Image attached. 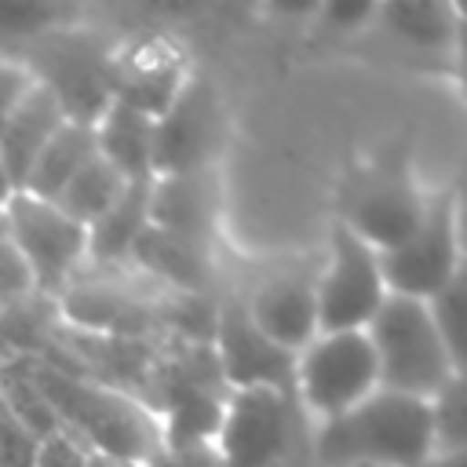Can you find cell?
<instances>
[{
	"mask_svg": "<svg viewBox=\"0 0 467 467\" xmlns=\"http://www.w3.org/2000/svg\"><path fill=\"white\" fill-rule=\"evenodd\" d=\"M91 131H95L99 157L109 168H117L124 182L153 179V117L150 113H139L124 102H109Z\"/></svg>",
	"mask_w": 467,
	"mask_h": 467,
	"instance_id": "18",
	"label": "cell"
},
{
	"mask_svg": "<svg viewBox=\"0 0 467 467\" xmlns=\"http://www.w3.org/2000/svg\"><path fill=\"white\" fill-rule=\"evenodd\" d=\"M33 274L26 266V259L18 255V248L0 237V306H15V303H26L33 296Z\"/></svg>",
	"mask_w": 467,
	"mask_h": 467,
	"instance_id": "26",
	"label": "cell"
},
{
	"mask_svg": "<svg viewBox=\"0 0 467 467\" xmlns=\"http://www.w3.org/2000/svg\"><path fill=\"white\" fill-rule=\"evenodd\" d=\"M88 452L91 449L84 441H77L69 431H55V434L40 438L33 467H88Z\"/></svg>",
	"mask_w": 467,
	"mask_h": 467,
	"instance_id": "27",
	"label": "cell"
},
{
	"mask_svg": "<svg viewBox=\"0 0 467 467\" xmlns=\"http://www.w3.org/2000/svg\"><path fill=\"white\" fill-rule=\"evenodd\" d=\"M99 150H95V131L91 128H84V124H62L55 135H51V142L44 146V153L36 157V164H33V171H29V179H26V186H22V193H29V197H36V201H55L58 193H62V186L95 157Z\"/></svg>",
	"mask_w": 467,
	"mask_h": 467,
	"instance_id": "20",
	"label": "cell"
},
{
	"mask_svg": "<svg viewBox=\"0 0 467 467\" xmlns=\"http://www.w3.org/2000/svg\"><path fill=\"white\" fill-rule=\"evenodd\" d=\"M128 182L117 175V168H109L99 153L62 186V193L51 201L62 215H69L73 223H80L84 230L95 223V219H102L106 215V208L120 197V190H124Z\"/></svg>",
	"mask_w": 467,
	"mask_h": 467,
	"instance_id": "21",
	"label": "cell"
},
{
	"mask_svg": "<svg viewBox=\"0 0 467 467\" xmlns=\"http://www.w3.org/2000/svg\"><path fill=\"white\" fill-rule=\"evenodd\" d=\"M212 350L219 358L223 379L230 390H274L285 398L292 409H299V387H296V354L266 339L248 310L244 299H226L215 306V332H212Z\"/></svg>",
	"mask_w": 467,
	"mask_h": 467,
	"instance_id": "12",
	"label": "cell"
},
{
	"mask_svg": "<svg viewBox=\"0 0 467 467\" xmlns=\"http://www.w3.org/2000/svg\"><path fill=\"white\" fill-rule=\"evenodd\" d=\"M66 124L58 102L44 91V88H29V95L0 120V161L15 182V193H22L36 157L44 153V146L51 142V135Z\"/></svg>",
	"mask_w": 467,
	"mask_h": 467,
	"instance_id": "16",
	"label": "cell"
},
{
	"mask_svg": "<svg viewBox=\"0 0 467 467\" xmlns=\"http://www.w3.org/2000/svg\"><path fill=\"white\" fill-rule=\"evenodd\" d=\"M372 15H376L372 4H332V7H325V22L332 29H354L358 22H365Z\"/></svg>",
	"mask_w": 467,
	"mask_h": 467,
	"instance_id": "30",
	"label": "cell"
},
{
	"mask_svg": "<svg viewBox=\"0 0 467 467\" xmlns=\"http://www.w3.org/2000/svg\"><path fill=\"white\" fill-rule=\"evenodd\" d=\"M296 427V409L274 390H230L212 449L223 467H270L292 445Z\"/></svg>",
	"mask_w": 467,
	"mask_h": 467,
	"instance_id": "13",
	"label": "cell"
},
{
	"mask_svg": "<svg viewBox=\"0 0 467 467\" xmlns=\"http://www.w3.org/2000/svg\"><path fill=\"white\" fill-rule=\"evenodd\" d=\"M365 336L376 350L379 390L431 401L449 379L463 376V365H456V358L445 350L427 303L387 296L376 317L365 325Z\"/></svg>",
	"mask_w": 467,
	"mask_h": 467,
	"instance_id": "5",
	"label": "cell"
},
{
	"mask_svg": "<svg viewBox=\"0 0 467 467\" xmlns=\"http://www.w3.org/2000/svg\"><path fill=\"white\" fill-rule=\"evenodd\" d=\"M11 197H15V182H11V175H7V168H4V161H0V208H4Z\"/></svg>",
	"mask_w": 467,
	"mask_h": 467,
	"instance_id": "32",
	"label": "cell"
},
{
	"mask_svg": "<svg viewBox=\"0 0 467 467\" xmlns=\"http://www.w3.org/2000/svg\"><path fill=\"white\" fill-rule=\"evenodd\" d=\"M336 212H339L336 223L376 252L401 244L420 226L427 212V197L412 182L409 135L387 142L365 164L347 168L336 190Z\"/></svg>",
	"mask_w": 467,
	"mask_h": 467,
	"instance_id": "2",
	"label": "cell"
},
{
	"mask_svg": "<svg viewBox=\"0 0 467 467\" xmlns=\"http://www.w3.org/2000/svg\"><path fill=\"white\" fill-rule=\"evenodd\" d=\"M372 18H379L390 36L420 47H445L456 36V11L445 4H383Z\"/></svg>",
	"mask_w": 467,
	"mask_h": 467,
	"instance_id": "22",
	"label": "cell"
},
{
	"mask_svg": "<svg viewBox=\"0 0 467 467\" xmlns=\"http://www.w3.org/2000/svg\"><path fill=\"white\" fill-rule=\"evenodd\" d=\"M226 139L219 91L208 77L179 80L168 106L153 117V179L208 171Z\"/></svg>",
	"mask_w": 467,
	"mask_h": 467,
	"instance_id": "9",
	"label": "cell"
},
{
	"mask_svg": "<svg viewBox=\"0 0 467 467\" xmlns=\"http://www.w3.org/2000/svg\"><path fill=\"white\" fill-rule=\"evenodd\" d=\"M379 274L387 285V296L427 303L441 288H449L463 266H460V226H456V193L445 190L427 201V212L420 226L394 248L376 252Z\"/></svg>",
	"mask_w": 467,
	"mask_h": 467,
	"instance_id": "6",
	"label": "cell"
},
{
	"mask_svg": "<svg viewBox=\"0 0 467 467\" xmlns=\"http://www.w3.org/2000/svg\"><path fill=\"white\" fill-rule=\"evenodd\" d=\"M4 237L26 259L36 292H66L69 277L88 259V230L29 193H15L4 204Z\"/></svg>",
	"mask_w": 467,
	"mask_h": 467,
	"instance_id": "10",
	"label": "cell"
},
{
	"mask_svg": "<svg viewBox=\"0 0 467 467\" xmlns=\"http://www.w3.org/2000/svg\"><path fill=\"white\" fill-rule=\"evenodd\" d=\"M299 405L332 420L379 387L376 350L365 332H317L296 354Z\"/></svg>",
	"mask_w": 467,
	"mask_h": 467,
	"instance_id": "8",
	"label": "cell"
},
{
	"mask_svg": "<svg viewBox=\"0 0 467 467\" xmlns=\"http://www.w3.org/2000/svg\"><path fill=\"white\" fill-rule=\"evenodd\" d=\"M230 387L223 379L219 358L212 343H190L171 358V365L157 376V401L168 412V427L161 434V449H190L208 445L223 423Z\"/></svg>",
	"mask_w": 467,
	"mask_h": 467,
	"instance_id": "7",
	"label": "cell"
},
{
	"mask_svg": "<svg viewBox=\"0 0 467 467\" xmlns=\"http://www.w3.org/2000/svg\"><path fill=\"white\" fill-rule=\"evenodd\" d=\"M317 452L328 463L423 467L434 452L431 409L420 398L376 387L365 401L321 423Z\"/></svg>",
	"mask_w": 467,
	"mask_h": 467,
	"instance_id": "1",
	"label": "cell"
},
{
	"mask_svg": "<svg viewBox=\"0 0 467 467\" xmlns=\"http://www.w3.org/2000/svg\"><path fill=\"white\" fill-rule=\"evenodd\" d=\"M29 379L44 394V401L55 409L62 427L77 441H91V452L146 467L161 452V434L153 431L146 409L131 405L117 390L80 383L55 365H26Z\"/></svg>",
	"mask_w": 467,
	"mask_h": 467,
	"instance_id": "4",
	"label": "cell"
},
{
	"mask_svg": "<svg viewBox=\"0 0 467 467\" xmlns=\"http://www.w3.org/2000/svg\"><path fill=\"white\" fill-rule=\"evenodd\" d=\"M0 237H4V208H0Z\"/></svg>",
	"mask_w": 467,
	"mask_h": 467,
	"instance_id": "33",
	"label": "cell"
},
{
	"mask_svg": "<svg viewBox=\"0 0 467 467\" xmlns=\"http://www.w3.org/2000/svg\"><path fill=\"white\" fill-rule=\"evenodd\" d=\"M146 467H223L212 445H190V449H161Z\"/></svg>",
	"mask_w": 467,
	"mask_h": 467,
	"instance_id": "29",
	"label": "cell"
},
{
	"mask_svg": "<svg viewBox=\"0 0 467 467\" xmlns=\"http://www.w3.org/2000/svg\"><path fill=\"white\" fill-rule=\"evenodd\" d=\"M317 332H365L387 299L379 255L347 226H332V252L317 274Z\"/></svg>",
	"mask_w": 467,
	"mask_h": 467,
	"instance_id": "11",
	"label": "cell"
},
{
	"mask_svg": "<svg viewBox=\"0 0 467 467\" xmlns=\"http://www.w3.org/2000/svg\"><path fill=\"white\" fill-rule=\"evenodd\" d=\"M423 467H467V449L463 452H431Z\"/></svg>",
	"mask_w": 467,
	"mask_h": 467,
	"instance_id": "31",
	"label": "cell"
},
{
	"mask_svg": "<svg viewBox=\"0 0 467 467\" xmlns=\"http://www.w3.org/2000/svg\"><path fill=\"white\" fill-rule=\"evenodd\" d=\"M314 285H317L314 270L277 274V277L263 281L244 299V310L266 339L299 354L317 336V292H314Z\"/></svg>",
	"mask_w": 467,
	"mask_h": 467,
	"instance_id": "14",
	"label": "cell"
},
{
	"mask_svg": "<svg viewBox=\"0 0 467 467\" xmlns=\"http://www.w3.org/2000/svg\"><path fill=\"white\" fill-rule=\"evenodd\" d=\"M18 66L33 77L36 88H44L62 117L69 124L95 128V120L113 102L109 80H113V44L99 29L84 26H55L29 44L15 51Z\"/></svg>",
	"mask_w": 467,
	"mask_h": 467,
	"instance_id": "3",
	"label": "cell"
},
{
	"mask_svg": "<svg viewBox=\"0 0 467 467\" xmlns=\"http://www.w3.org/2000/svg\"><path fill=\"white\" fill-rule=\"evenodd\" d=\"M139 263L146 274H153L161 285H168L179 296H204L215 285V270H212V252L197 248L190 241H179L157 226H146L142 237L131 248V259Z\"/></svg>",
	"mask_w": 467,
	"mask_h": 467,
	"instance_id": "17",
	"label": "cell"
},
{
	"mask_svg": "<svg viewBox=\"0 0 467 467\" xmlns=\"http://www.w3.org/2000/svg\"><path fill=\"white\" fill-rule=\"evenodd\" d=\"M431 434L434 452H463L467 449V398H463V376L449 379L431 401Z\"/></svg>",
	"mask_w": 467,
	"mask_h": 467,
	"instance_id": "24",
	"label": "cell"
},
{
	"mask_svg": "<svg viewBox=\"0 0 467 467\" xmlns=\"http://www.w3.org/2000/svg\"><path fill=\"white\" fill-rule=\"evenodd\" d=\"M150 226L212 252V234H215L212 171L157 175L150 186Z\"/></svg>",
	"mask_w": 467,
	"mask_h": 467,
	"instance_id": "15",
	"label": "cell"
},
{
	"mask_svg": "<svg viewBox=\"0 0 467 467\" xmlns=\"http://www.w3.org/2000/svg\"><path fill=\"white\" fill-rule=\"evenodd\" d=\"M29 88H33V77L15 58H4L0 55V120L29 95Z\"/></svg>",
	"mask_w": 467,
	"mask_h": 467,
	"instance_id": "28",
	"label": "cell"
},
{
	"mask_svg": "<svg viewBox=\"0 0 467 467\" xmlns=\"http://www.w3.org/2000/svg\"><path fill=\"white\" fill-rule=\"evenodd\" d=\"M463 296H467V277L460 274L449 288H441L434 299H427V314H431L445 350L456 358V365H463V314H467Z\"/></svg>",
	"mask_w": 467,
	"mask_h": 467,
	"instance_id": "25",
	"label": "cell"
},
{
	"mask_svg": "<svg viewBox=\"0 0 467 467\" xmlns=\"http://www.w3.org/2000/svg\"><path fill=\"white\" fill-rule=\"evenodd\" d=\"M150 182H128L102 219L88 226V259L99 266H117L131 259L135 241L150 226Z\"/></svg>",
	"mask_w": 467,
	"mask_h": 467,
	"instance_id": "19",
	"label": "cell"
},
{
	"mask_svg": "<svg viewBox=\"0 0 467 467\" xmlns=\"http://www.w3.org/2000/svg\"><path fill=\"white\" fill-rule=\"evenodd\" d=\"M73 15H77L73 7H58V4H0V47L18 51L33 36L55 26H69Z\"/></svg>",
	"mask_w": 467,
	"mask_h": 467,
	"instance_id": "23",
	"label": "cell"
}]
</instances>
